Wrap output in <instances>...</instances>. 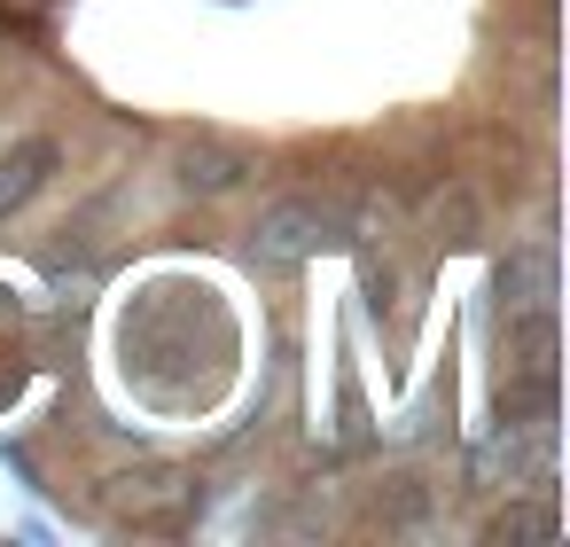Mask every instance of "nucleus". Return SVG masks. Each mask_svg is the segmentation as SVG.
Listing matches in <instances>:
<instances>
[{"mask_svg":"<svg viewBox=\"0 0 570 547\" xmlns=\"http://www.w3.org/2000/svg\"><path fill=\"white\" fill-rule=\"evenodd\" d=\"M344 235V204L336 196H282V204H266L258 212V227H250V258L258 266H305L321 243H336Z\"/></svg>","mask_w":570,"mask_h":547,"instance_id":"nucleus-1","label":"nucleus"},{"mask_svg":"<svg viewBox=\"0 0 570 547\" xmlns=\"http://www.w3.org/2000/svg\"><path fill=\"white\" fill-rule=\"evenodd\" d=\"M173 173H180L188 196H235L258 173V149L250 141H227V134H188L180 157H173Z\"/></svg>","mask_w":570,"mask_h":547,"instance_id":"nucleus-2","label":"nucleus"},{"mask_svg":"<svg viewBox=\"0 0 570 547\" xmlns=\"http://www.w3.org/2000/svg\"><path fill=\"white\" fill-rule=\"evenodd\" d=\"M554 290H562V266H554L547 243H515V251L492 266V297H500V313H539V305H554Z\"/></svg>","mask_w":570,"mask_h":547,"instance_id":"nucleus-3","label":"nucleus"},{"mask_svg":"<svg viewBox=\"0 0 570 547\" xmlns=\"http://www.w3.org/2000/svg\"><path fill=\"white\" fill-rule=\"evenodd\" d=\"M63 165V149L40 134V141H17L9 157H0V219H9V212H24L40 188H48V173Z\"/></svg>","mask_w":570,"mask_h":547,"instance_id":"nucleus-4","label":"nucleus"},{"mask_svg":"<svg viewBox=\"0 0 570 547\" xmlns=\"http://www.w3.org/2000/svg\"><path fill=\"white\" fill-rule=\"evenodd\" d=\"M484 539L492 547H554L562 539V508L554 500H515V508H500L484 524Z\"/></svg>","mask_w":570,"mask_h":547,"instance_id":"nucleus-5","label":"nucleus"},{"mask_svg":"<svg viewBox=\"0 0 570 547\" xmlns=\"http://www.w3.org/2000/svg\"><path fill=\"white\" fill-rule=\"evenodd\" d=\"M484 235V212H476V196L461 188V180H445L438 196H430V243H453V251H469Z\"/></svg>","mask_w":570,"mask_h":547,"instance_id":"nucleus-6","label":"nucleus"},{"mask_svg":"<svg viewBox=\"0 0 570 547\" xmlns=\"http://www.w3.org/2000/svg\"><path fill=\"white\" fill-rule=\"evenodd\" d=\"M391 290H399V274H391V266H367V305H375V313L391 305Z\"/></svg>","mask_w":570,"mask_h":547,"instance_id":"nucleus-7","label":"nucleus"}]
</instances>
